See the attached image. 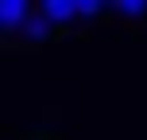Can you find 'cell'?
<instances>
[{"mask_svg": "<svg viewBox=\"0 0 147 140\" xmlns=\"http://www.w3.org/2000/svg\"><path fill=\"white\" fill-rule=\"evenodd\" d=\"M54 35H58V27L43 16V8H39V4H35V12L23 20V27L16 31V39H20L23 47H43V43H51Z\"/></svg>", "mask_w": 147, "mask_h": 140, "instance_id": "obj_1", "label": "cell"}, {"mask_svg": "<svg viewBox=\"0 0 147 140\" xmlns=\"http://www.w3.org/2000/svg\"><path fill=\"white\" fill-rule=\"evenodd\" d=\"M35 12V4H27V0H4L0 4V31H4L8 39H16V31L23 27V20Z\"/></svg>", "mask_w": 147, "mask_h": 140, "instance_id": "obj_2", "label": "cell"}, {"mask_svg": "<svg viewBox=\"0 0 147 140\" xmlns=\"http://www.w3.org/2000/svg\"><path fill=\"white\" fill-rule=\"evenodd\" d=\"M39 8H43V16H47L58 31H66V27L78 23V0H43Z\"/></svg>", "mask_w": 147, "mask_h": 140, "instance_id": "obj_3", "label": "cell"}, {"mask_svg": "<svg viewBox=\"0 0 147 140\" xmlns=\"http://www.w3.org/2000/svg\"><path fill=\"white\" fill-rule=\"evenodd\" d=\"M109 16L128 20V23H143L147 20V0H112V4H109Z\"/></svg>", "mask_w": 147, "mask_h": 140, "instance_id": "obj_4", "label": "cell"}, {"mask_svg": "<svg viewBox=\"0 0 147 140\" xmlns=\"http://www.w3.org/2000/svg\"><path fill=\"white\" fill-rule=\"evenodd\" d=\"M105 12H109L105 0H78V20H101Z\"/></svg>", "mask_w": 147, "mask_h": 140, "instance_id": "obj_5", "label": "cell"}, {"mask_svg": "<svg viewBox=\"0 0 147 140\" xmlns=\"http://www.w3.org/2000/svg\"><path fill=\"white\" fill-rule=\"evenodd\" d=\"M23 140H54V136H23Z\"/></svg>", "mask_w": 147, "mask_h": 140, "instance_id": "obj_6", "label": "cell"}]
</instances>
